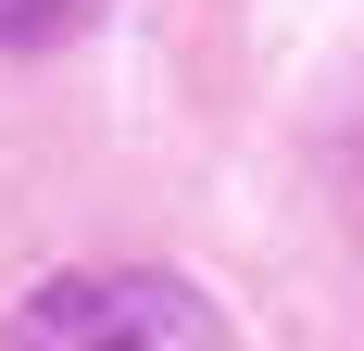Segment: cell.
<instances>
[{
  "label": "cell",
  "instance_id": "7a4b0ae2",
  "mask_svg": "<svg viewBox=\"0 0 364 351\" xmlns=\"http://www.w3.org/2000/svg\"><path fill=\"white\" fill-rule=\"evenodd\" d=\"M101 0H0V50H63Z\"/></svg>",
  "mask_w": 364,
  "mask_h": 351
},
{
  "label": "cell",
  "instance_id": "6da1fadb",
  "mask_svg": "<svg viewBox=\"0 0 364 351\" xmlns=\"http://www.w3.org/2000/svg\"><path fill=\"white\" fill-rule=\"evenodd\" d=\"M0 351H226V314L164 264H88L38 288L0 326Z\"/></svg>",
  "mask_w": 364,
  "mask_h": 351
}]
</instances>
